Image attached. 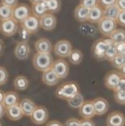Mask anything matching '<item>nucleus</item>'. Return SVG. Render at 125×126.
Masks as SVG:
<instances>
[{
    "instance_id": "obj_1",
    "label": "nucleus",
    "mask_w": 125,
    "mask_h": 126,
    "mask_svg": "<svg viewBox=\"0 0 125 126\" xmlns=\"http://www.w3.org/2000/svg\"><path fill=\"white\" fill-rule=\"evenodd\" d=\"M78 93L79 87L77 83L74 81L64 82L55 91V95L58 98L67 101L74 98Z\"/></svg>"
},
{
    "instance_id": "obj_2",
    "label": "nucleus",
    "mask_w": 125,
    "mask_h": 126,
    "mask_svg": "<svg viewBox=\"0 0 125 126\" xmlns=\"http://www.w3.org/2000/svg\"><path fill=\"white\" fill-rule=\"evenodd\" d=\"M33 64L37 70L42 72L51 68L53 59L50 54H40L36 52L33 57Z\"/></svg>"
},
{
    "instance_id": "obj_3",
    "label": "nucleus",
    "mask_w": 125,
    "mask_h": 126,
    "mask_svg": "<svg viewBox=\"0 0 125 126\" xmlns=\"http://www.w3.org/2000/svg\"><path fill=\"white\" fill-rule=\"evenodd\" d=\"M31 14V8L26 4L20 3L13 7L12 18L18 23H21Z\"/></svg>"
},
{
    "instance_id": "obj_4",
    "label": "nucleus",
    "mask_w": 125,
    "mask_h": 126,
    "mask_svg": "<svg viewBox=\"0 0 125 126\" xmlns=\"http://www.w3.org/2000/svg\"><path fill=\"white\" fill-rule=\"evenodd\" d=\"M18 23L13 18L0 20V33L6 37L14 35L18 30Z\"/></svg>"
},
{
    "instance_id": "obj_5",
    "label": "nucleus",
    "mask_w": 125,
    "mask_h": 126,
    "mask_svg": "<svg viewBox=\"0 0 125 126\" xmlns=\"http://www.w3.org/2000/svg\"><path fill=\"white\" fill-rule=\"evenodd\" d=\"M117 22L115 20L103 18L98 23V30L102 34L105 36L109 37L116 29Z\"/></svg>"
},
{
    "instance_id": "obj_6",
    "label": "nucleus",
    "mask_w": 125,
    "mask_h": 126,
    "mask_svg": "<svg viewBox=\"0 0 125 126\" xmlns=\"http://www.w3.org/2000/svg\"><path fill=\"white\" fill-rule=\"evenodd\" d=\"M49 118L48 110L43 106H37L36 109L30 116V119L34 124L42 125L47 121Z\"/></svg>"
},
{
    "instance_id": "obj_7",
    "label": "nucleus",
    "mask_w": 125,
    "mask_h": 126,
    "mask_svg": "<svg viewBox=\"0 0 125 126\" xmlns=\"http://www.w3.org/2000/svg\"><path fill=\"white\" fill-rule=\"evenodd\" d=\"M108 47L107 39H99L96 41L92 46L91 51L93 56L98 60L104 59Z\"/></svg>"
},
{
    "instance_id": "obj_8",
    "label": "nucleus",
    "mask_w": 125,
    "mask_h": 126,
    "mask_svg": "<svg viewBox=\"0 0 125 126\" xmlns=\"http://www.w3.org/2000/svg\"><path fill=\"white\" fill-rule=\"evenodd\" d=\"M51 69L60 79H63L67 77L69 71L68 63L62 59L53 61Z\"/></svg>"
},
{
    "instance_id": "obj_9",
    "label": "nucleus",
    "mask_w": 125,
    "mask_h": 126,
    "mask_svg": "<svg viewBox=\"0 0 125 126\" xmlns=\"http://www.w3.org/2000/svg\"><path fill=\"white\" fill-rule=\"evenodd\" d=\"M72 50V44L69 41L66 39L58 41L54 46L55 54L61 58L67 57Z\"/></svg>"
},
{
    "instance_id": "obj_10",
    "label": "nucleus",
    "mask_w": 125,
    "mask_h": 126,
    "mask_svg": "<svg viewBox=\"0 0 125 126\" xmlns=\"http://www.w3.org/2000/svg\"><path fill=\"white\" fill-rule=\"evenodd\" d=\"M122 76L120 71L116 70L108 72L104 78V84L105 87L115 91Z\"/></svg>"
},
{
    "instance_id": "obj_11",
    "label": "nucleus",
    "mask_w": 125,
    "mask_h": 126,
    "mask_svg": "<svg viewBox=\"0 0 125 126\" xmlns=\"http://www.w3.org/2000/svg\"><path fill=\"white\" fill-rule=\"evenodd\" d=\"M21 25L26 29L31 34H34L40 28V18L31 14L21 23Z\"/></svg>"
},
{
    "instance_id": "obj_12",
    "label": "nucleus",
    "mask_w": 125,
    "mask_h": 126,
    "mask_svg": "<svg viewBox=\"0 0 125 126\" xmlns=\"http://www.w3.org/2000/svg\"><path fill=\"white\" fill-rule=\"evenodd\" d=\"M106 124L107 126H125V116L118 111L112 112L107 118Z\"/></svg>"
},
{
    "instance_id": "obj_13",
    "label": "nucleus",
    "mask_w": 125,
    "mask_h": 126,
    "mask_svg": "<svg viewBox=\"0 0 125 126\" xmlns=\"http://www.w3.org/2000/svg\"><path fill=\"white\" fill-rule=\"evenodd\" d=\"M14 54L19 60H26L29 57L30 54V47L27 42L20 41L15 46Z\"/></svg>"
},
{
    "instance_id": "obj_14",
    "label": "nucleus",
    "mask_w": 125,
    "mask_h": 126,
    "mask_svg": "<svg viewBox=\"0 0 125 126\" xmlns=\"http://www.w3.org/2000/svg\"><path fill=\"white\" fill-rule=\"evenodd\" d=\"M56 18L54 14L51 13H47L40 18V27L45 31L53 30L56 27Z\"/></svg>"
},
{
    "instance_id": "obj_15",
    "label": "nucleus",
    "mask_w": 125,
    "mask_h": 126,
    "mask_svg": "<svg viewBox=\"0 0 125 126\" xmlns=\"http://www.w3.org/2000/svg\"><path fill=\"white\" fill-rule=\"evenodd\" d=\"M92 101L96 115H103L107 112L109 105L106 99L102 97H98Z\"/></svg>"
},
{
    "instance_id": "obj_16",
    "label": "nucleus",
    "mask_w": 125,
    "mask_h": 126,
    "mask_svg": "<svg viewBox=\"0 0 125 126\" xmlns=\"http://www.w3.org/2000/svg\"><path fill=\"white\" fill-rule=\"evenodd\" d=\"M78 111L80 115L83 119H91L96 115L92 100L85 101L79 108Z\"/></svg>"
},
{
    "instance_id": "obj_17",
    "label": "nucleus",
    "mask_w": 125,
    "mask_h": 126,
    "mask_svg": "<svg viewBox=\"0 0 125 126\" xmlns=\"http://www.w3.org/2000/svg\"><path fill=\"white\" fill-rule=\"evenodd\" d=\"M36 50L40 54H50L52 50V45L50 40L47 38H42L36 41L34 44Z\"/></svg>"
},
{
    "instance_id": "obj_18",
    "label": "nucleus",
    "mask_w": 125,
    "mask_h": 126,
    "mask_svg": "<svg viewBox=\"0 0 125 126\" xmlns=\"http://www.w3.org/2000/svg\"><path fill=\"white\" fill-rule=\"evenodd\" d=\"M104 18V8L100 5L89 9L88 20L91 23H99Z\"/></svg>"
},
{
    "instance_id": "obj_19",
    "label": "nucleus",
    "mask_w": 125,
    "mask_h": 126,
    "mask_svg": "<svg viewBox=\"0 0 125 126\" xmlns=\"http://www.w3.org/2000/svg\"><path fill=\"white\" fill-rule=\"evenodd\" d=\"M20 98L18 94L13 91H7L4 93L2 105L5 108L19 104Z\"/></svg>"
},
{
    "instance_id": "obj_20",
    "label": "nucleus",
    "mask_w": 125,
    "mask_h": 126,
    "mask_svg": "<svg viewBox=\"0 0 125 126\" xmlns=\"http://www.w3.org/2000/svg\"><path fill=\"white\" fill-rule=\"evenodd\" d=\"M5 114L8 119L13 121L20 120L23 116L19 104L5 108Z\"/></svg>"
},
{
    "instance_id": "obj_21",
    "label": "nucleus",
    "mask_w": 125,
    "mask_h": 126,
    "mask_svg": "<svg viewBox=\"0 0 125 126\" xmlns=\"http://www.w3.org/2000/svg\"><path fill=\"white\" fill-rule=\"evenodd\" d=\"M19 105L23 114L26 116H30L37 107L34 102L27 98L22 99L20 102Z\"/></svg>"
},
{
    "instance_id": "obj_22",
    "label": "nucleus",
    "mask_w": 125,
    "mask_h": 126,
    "mask_svg": "<svg viewBox=\"0 0 125 126\" xmlns=\"http://www.w3.org/2000/svg\"><path fill=\"white\" fill-rule=\"evenodd\" d=\"M42 80L45 84L49 86H52L58 83L60 78L50 68L43 72L42 75Z\"/></svg>"
},
{
    "instance_id": "obj_23",
    "label": "nucleus",
    "mask_w": 125,
    "mask_h": 126,
    "mask_svg": "<svg viewBox=\"0 0 125 126\" xmlns=\"http://www.w3.org/2000/svg\"><path fill=\"white\" fill-rule=\"evenodd\" d=\"M89 9L84 7L82 5L78 4L74 9V16L76 20L79 22H85L88 20Z\"/></svg>"
},
{
    "instance_id": "obj_24",
    "label": "nucleus",
    "mask_w": 125,
    "mask_h": 126,
    "mask_svg": "<svg viewBox=\"0 0 125 126\" xmlns=\"http://www.w3.org/2000/svg\"><path fill=\"white\" fill-rule=\"evenodd\" d=\"M32 14L36 16L38 18H41L42 16L48 13L47 8L45 4V0L38 3L32 4L31 6Z\"/></svg>"
},
{
    "instance_id": "obj_25",
    "label": "nucleus",
    "mask_w": 125,
    "mask_h": 126,
    "mask_svg": "<svg viewBox=\"0 0 125 126\" xmlns=\"http://www.w3.org/2000/svg\"><path fill=\"white\" fill-rule=\"evenodd\" d=\"M29 86V81L24 76H18L13 81L14 88L17 91H25Z\"/></svg>"
},
{
    "instance_id": "obj_26",
    "label": "nucleus",
    "mask_w": 125,
    "mask_h": 126,
    "mask_svg": "<svg viewBox=\"0 0 125 126\" xmlns=\"http://www.w3.org/2000/svg\"><path fill=\"white\" fill-rule=\"evenodd\" d=\"M120 12V9L118 8L116 4L107 7L104 9V17L116 20Z\"/></svg>"
},
{
    "instance_id": "obj_27",
    "label": "nucleus",
    "mask_w": 125,
    "mask_h": 126,
    "mask_svg": "<svg viewBox=\"0 0 125 126\" xmlns=\"http://www.w3.org/2000/svg\"><path fill=\"white\" fill-rule=\"evenodd\" d=\"M45 2L49 13H58L61 8V0H45Z\"/></svg>"
},
{
    "instance_id": "obj_28",
    "label": "nucleus",
    "mask_w": 125,
    "mask_h": 126,
    "mask_svg": "<svg viewBox=\"0 0 125 126\" xmlns=\"http://www.w3.org/2000/svg\"><path fill=\"white\" fill-rule=\"evenodd\" d=\"M108 41V47L107 49L106 52H105L104 59L107 60L109 61H111L116 55H117V52H116V47H115V44L110 39H107Z\"/></svg>"
},
{
    "instance_id": "obj_29",
    "label": "nucleus",
    "mask_w": 125,
    "mask_h": 126,
    "mask_svg": "<svg viewBox=\"0 0 125 126\" xmlns=\"http://www.w3.org/2000/svg\"><path fill=\"white\" fill-rule=\"evenodd\" d=\"M80 32L85 36H93L96 34V28L94 25L89 23H83L79 27Z\"/></svg>"
},
{
    "instance_id": "obj_30",
    "label": "nucleus",
    "mask_w": 125,
    "mask_h": 126,
    "mask_svg": "<svg viewBox=\"0 0 125 126\" xmlns=\"http://www.w3.org/2000/svg\"><path fill=\"white\" fill-rule=\"evenodd\" d=\"M109 38L115 44L120 43H125V30L124 29H116Z\"/></svg>"
},
{
    "instance_id": "obj_31",
    "label": "nucleus",
    "mask_w": 125,
    "mask_h": 126,
    "mask_svg": "<svg viewBox=\"0 0 125 126\" xmlns=\"http://www.w3.org/2000/svg\"><path fill=\"white\" fill-rule=\"evenodd\" d=\"M70 62L73 65H78L83 60V55L82 52L78 49L72 50L68 56Z\"/></svg>"
},
{
    "instance_id": "obj_32",
    "label": "nucleus",
    "mask_w": 125,
    "mask_h": 126,
    "mask_svg": "<svg viewBox=\"0 0 125 126\" xmlns=\"http://www.w3.org/2000/svg\"><path fill=\"white\" fill-rule=\"evenodd\" d=\"M13 8L0 3V20H4L12 18Z\"/></svg>"
},
{
    "instance_id": "obj_33",
    "label": "nucleus",
    "mask_w": 125,
    "mask_h": 126,
    "mask_svg": "<svg viewBox=\"0 0 125 126\" xmlns=\"http://www.w3.org/2000/svg\"><path fill=\"white\" fill-rule=\"evenodd\" d=\"M84 102L83 97L79 92L74 98L67 101V103L71 108H74V109H79V108L82 106Z\"/></svg>"
},
{
    "instance_id": "obj_34",
    "label": "nucleus",
    "mask_w": 125,
    "mask_h": 126,
    "mask_svg": "<svg viewBox=\"0 0 125 126\" xmlns=\"http://www.w3.org/2000/svg\"><path fill=\"white\" fill-rule=\"evenodd\" d=\"M110 62L113 67L120 70L123 65H125V53L123 54H117L110 61Z\"/></svg>"
},
{
    "instance_id": "obj_35",
    "label": "nucleus",
    "mask_w": 125,
    "mask_h": 126,
    "mask_svg": "<svg viewBox=\"0 0 125 126\" xmlns=\"http://www.w3.org/2000/svg\"><path fill=\"white\" fill-rule=\"evenodd\" d=\"M18 33L20 41L27 42L28 43V41L29 40V38H30V36L31 34L26 29H25L24 27H22L21 25L18 27Z\"/></svg>"
},
{
    "instance_id": "obj_36",
    "label": "nucleus",
    "mask_w": 125,
    "mask_h": 126,
    "mask_svg": "<svg viewBox=\"0 0 125 126\" xmlns=\"http://www.w3.org/2000/svg\"><path fill=\"white\" fill-rule=\"evenodd\" d=\"M114 98L118 104L125 105V91H114Z\"/></svg>"
},
{
    "instance_id": "obj_37",
    "label": "nucleus",
    "mask_w": 125,
    "mask_h": 126,
    "mask_svg": "<svg viewBox=\"0 0 125 126\" xmlns=\"http://www.w3.org/2000/svg\"><path fill=\"white\" fill-rule=\"evenodd\" d=\"M9 79V73L6 68L0 66V86L5 84Z\"/></svg>"
},
{
    "instance_id": "obj_38",
    "label": "nucleus",
    "mask_w": 125,
    "mask_h": 126,
    "mask_svg": "<svg viewBox=\"0 0 125 126\" xmlns=\"http://www.w3.org/2000/svg\"><path fill=\"white\" fill-rule=\"evenodd\" d=\"M80 4L90 9L99 4V0H80Z\"/></svg>"
},
{
    "instance_id": "obj_39",
    "label": "nucleus",
    "mask_w": 125,
    "mask_h": 126,
    "mask_svg": "<svg viewBox=\"0 0 125 126\" xmlns=\"http://www.w3.org/2000/svg\"><path fill=\"white\" fill-rule=\"evenodd\" d=\"M80 126V120L77 119V118H71L67 119L63 126Z\"/></svg>"
},
{
    "instance_id": "obj_40",
    "label": "nucleus",
    "mask_w": 125,
    "mask_h": 126,
    "mask_svg": "<svg viewBox=\"0 0 125 126\" xmlns=\"http://www.w3.org/2000/svg\"><path fill=\"white\" fill-rule=\"evenodd\" d=\"M116 21L118 24L125 27V11H120Z\"/></svg>"
},
{
    "instance_id": "obj_41",
    "label": "nucleus",
    "mask_w": 125,
    "mask_h": 126,
    "mask_svg": "<svg viewBox=\"0 0 125 126\" xmlns=\"http://www.w3.org/2000/svg\"><path fill=\"white\" fill-rule=\"evenodd\" d=\"M117 0H99V4L102 7H109L116 4Z\"/></svg>"
},
{
    "instance_id": "obj_42",
    "label": "nucleus",
    "mask_w": 125,
    "mask_h": 126,
    "mask_svg": "<svg viewBox=\"0 0 125 126\" xmlns=\"http://www.w3.org/2000/svg\"><path fill=\"white\" fill-rule=\"evenodd\" d=\"M116 52L118 54H123L125 53V43H120L115 44Z\"/></svg>"
},
{
    "instance_id": "obj_43",
    "label": "nucleus",
    "mask_w": 125,
    "mask_h": 126,
    "mask_svg": "<svg viewBox=\"0 0 125 126\" xmlns=\"http://www.w3.org/2000/svg\"><path fill=\"white\" fill-rule=\"evenodd\" d=\"M1 3L13 8L18 4V0H1Z\"/></svg>"
},
{
    "instance_id": "obj_44",
    "label": "nucleus",
    "mask_w": 125,
    "mask_h": 126,
    "mask_svg": "<svg viewBox=\"0 0 125 126\" xmlns=\"http://www.w3.org/2000/svg\"><path fill=\"white\" fill-rule=\"evenodd\" d=\"M115 91H125V76H122V78H121V79H120V82H119L118 84Z\"/></svg>"
},
{
    "instance_id": "obj_45",
    "label": "nucleus",
    "mask_w": 125,
    "mask_h": 126,
    "mask_svg": "<svg viewBox=\"0 0 125 126\" xmlns=\"http://www.w3.org/2000/svg\"><path fill=\"white\" fill-rule=\"evenodd\" d=\"M80 126H96L94 121L91 119H83L80 120Z\"/></svg>"
},
{
    "instance_id": "obj_46",
    "label": "nucleus",
    "mask_w": 125,
    "mask_h": 126,
    "mask_svg": "<svg viewBox=\"0 0 125 126\" xmlns=\"http://www.w3.org/2000/svg\"><path fill=\"white\" fill-rule=\"evenodd\" d=\"M116 6L120 11H125V0H117Z\"/></svg>"
},
{
    "instance_id": "obj_47",
    "label": "nucleus",
    "mask_w": 125,
    "mask_h": 126,
    "mask_svg": "<svg viewBox=\"0 0 125 126\" xmlns=\"http://www.w3.org/2000/svg\"><path fill=\"white\" fill-rule=\"evenodd\" d=\"M45 126H63V125H62L61 122L58 121L54 120L48 122Z\"/></svg>"
},
{
    "instance_id": "obj_48",
    "label": "nucleus",
    "mask_w": 125,
    "mask_h": 126,
    "mask_svg": "<svg viewBox=\"0 0 125 126\" xmlns=\"http://www.w3.org/2000/svg\"><path fill=\"white\" fill-rule=\"evenodd\" d=\"M5 114V108L2 104H0V119L2 118L4 114Z\"/></svg>"
},
{
    "instance_id": "obj_49",
    "label": "nucleus",
    "mask_w": 125,
    "mask_h": 126,
    "mask_svg": "<svg viewBox=\"0 0 125 126\" xmlns=\"http://www.w3.org/2000/svg\"><path fill=\"white\" fill-rule=\"evenodd\" d=\"M4 49V44L3 41L0 39V56L3 53Z\"/></svg>"
},
{
    "instance_id": "obj_50",
    "label": "nucleus",
    "mask_w": 125,
    "mask_h": 126,
    "mask_svg": "<svg viewBox=\"0 0 125 126\" xmlns=\"http://www.w3.org/2000/svg\"><path fill=\"white\" fill-rule=\"evenodd\" d=\"M4 97V93L2 91L0 90V104H2Z\"/></svg>"
},
{
    "instance_id": "obj_51",
    "label": "nucleus",
    "mask_w": 125,
    "mask_h": 126,
    "mask_svg": "<svg viewBox=\"0 0 125 126\" xmlns=\"http://www.w3.org/2000/svg\"><path fill=\"white\" fill-rule=\"evenodd\" d=\"M120 72L123 76H125V65H123V66L120 69Z\"/></svg>"
},
{
    "instance_id": "obj_52",
    "label": "nucleus",
    "mask_w": 125,
    "mask_h": 126,
    "mask_svg": "<svg viewBox=\"0 0 125 126\" xmlns=\"http://www.w3.org/2000/svg\"><path fill=\"white\" fill-rule=\"evenodd\" d=\"M44 1V0H29V1H30L32 4L38 3V2H42V1Z\"/></svg>"
},
{
    "instance_id": "obj_53",
    "label": "nucleus",
    "mask_w": 125,
    "mask_h": 126,
    "mask_svg": "<svg viewBox=\"0 0 125 126\" xmlns=\"http://www.w3.org/2000/svg\"><path fill=\"white\" fill-rule=\"evenodd\" d=\"M0 126H1V122H0Z\"/></svg>"
}]
</instances>
